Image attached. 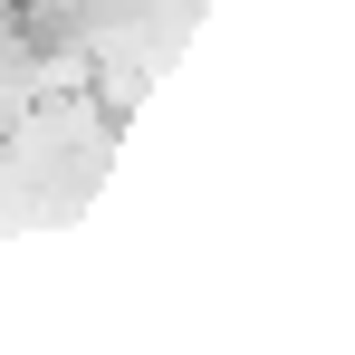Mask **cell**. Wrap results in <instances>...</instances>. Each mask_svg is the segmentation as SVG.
<instances>
[{
  "instance_id": "1",
  "label": "cell",
  "mask_w": 355,
  "mask_h": 355,
  "mask_svg": "<svg viewBox=\"0 0 355 355\" xmlns=\"http://www.w3.org/2000/svg\"><path fill=\"white\" fill-rule=\"evenodd\" d=\"M49 10H58V19H67V10H87V0H49Z\"/></svg>"
}]
</instances>
